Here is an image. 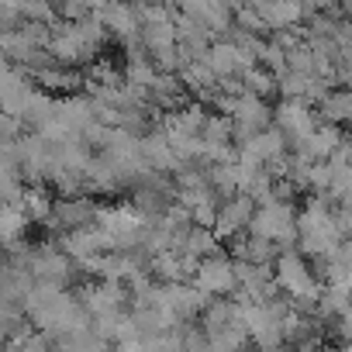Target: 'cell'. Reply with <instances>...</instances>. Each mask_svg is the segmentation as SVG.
<instances>
[{
	"label": "cell",
	"instance_id": "cell-1",
	"mask_svg": "<svg viewBox=\"0 0 352 352\" xmlns=\"http://www.w3.org/2000/svg\"><path fill=\"white\" fill-rule=\"evenodd\" d=\"M297 242H300V249H307L318 259H328L345 242L342 232H338V225H335V211H331V204H328L324 194L321 197H311L307 208L297 214Z\"/></svg>",
	"mask_w": 352,
	"mask_h": 352
},
{
	"label": "cell",
	"instance_id": "cell-2",
	"mask_svg": "<svg viewBox=\"0 0 352 352\" xmlns=\"http://www.w3.org/2000/svg\"><path fill=\"white\" fill-rule=\"evenodd\" d=\"M249 232L256 239H266L280 249H290L297 242V214L290 208V201H270V204H259L252 221H249Z\"/></svg>",
	"mask_w": 352,
	"mask_h": 352
},
{
	"label": "cell",
	"instance_id": "cell-3",
	"mask_svg": "<svg viewBox=\"0 0 352 352\" xmlns=\"http://www.w3.org/2000/svg\"><path fill=\"white\" fill-rule=\"evenodd\" d=\"M228 118L235 121V135H239L242 142H249V138H256L259 131L270 128L273 111L266 107V100H259V97H252V94H242V97H232Z\"/></svg>",
	"mask_w": 352,
	"mask_h": 352
},
{
	"label": "cell",
	"instance_id": "cell-4",
	"mask_svg": "<svg viewBox=\"0 0 352 352\" xmlns=\"http://www.w3.org/2000/svg\"><path fill=\"white\" fill-rule=\"evenodd\" d=\"M194 287H197L204 297H221V294L239 290L235 263H232L228 256H211V259L197 263V270H194Z\"/></svg>",
	"mask_w": 352,
	"mask_h": 352
},
{
	"label": "cell",
	"instance_id": "cell-5",
	"mask_svg": "<svg viewBox=\"0 0 352 352\" xmlns=\"http://www.w3.org/2000/svg\"><path fill=\"white\" fill-rule=\"evenodd\" d=\"M273 124H276V131H283V138L287 142H304L314 128H318V121H314V111L304 104V100H283L276 111H273Z\"/></svg>",
	"mask_w": 352,
	"mask_h": 352
},
{
	"label": "cell",
	"instance_id": "cell-6",
	"mask_svg": "<svg viewBox=\"0 0 352 352\" xmlns=\"http://www.w3.org/2000/svg\"><path fill=\"white\" fill-rule=\"evenodd\" d=\"M252 214H256V204H252L245 194H235V197H228V201L218 208V218H214V228H211V232L218 235V242H221V239H235L239 232L249 228Z\"/></svg>",
	"mask_w": 352,
	"mask_h": 352
},
{
	"label": "cell",
	"instance_id": "cell-7",
	"mask_svg": "<svg viewBox=\"0 0 352 352\" xmlns=\"http://www.w3.org/2000/svg\"><path fill=\"white\" fill-rule=\"evenodd\" d=\"M208 66H211V73L218 80H235V76L249 73L256 66V59H249L235 42H214L208 49Z\"/></svg>",
	"mask_w": 352,
	"mask_h": 352
},
{
	"label": "cell",
	"instance_id": "cell-8",
	"mask_svg": "<svg viewBox=\"0 0 352 352\" xmlns=\"http://www.w3.org/2000/svg\"><path fill=\"white\" fill-rule=\"evenodd\" d=\"M124 287L121 283H97V287H87L83 290V311L90 314V318H97V321H104V318H118L121 314V307H124Z\"/></svg>",
	"mask_w": 352,
	"mask_h": 352
},
{
	"label": "cell",
	"instance_id": "cell-9",
	"mask_svg": "<svg viewBox=\"0 0 352 352\" xmlns=\"http://www.w3.org/2000/svg\"><path fill=\"white\" fill-rule=\"evenodd\" d=\"M338 145H342V131H338L335 124H324V121H321L304 142H297V155L314 166V162H328Z\"/></svg>",
	"mask_w": 352,
	"mask_h": 352
},
{
	"label": "cell",
	"instance_id": "cell-10",
	"mask_svg": "<svg viewBox=\"0 0 352 352\" xmlns=\"http://www.w3.org/2000/svg\"><path fill=\"white\" fill-rule=\"evenodd\" d=\"M252 11L263 18L266 28H273V32H290V28L300 25V18H311L318 8H304V4L280 0V4H252Z\"/></svg>",
	"mask_w": 352,
	"mask_h": 352
},
{
	"label": "cell",
	"instance_id": "cell-11",
	"mask_svg": "<svg viewBox=\"0 0 352 352\" xmlns=\"http://www.w3.org/2000/svg\"><path fill=\"white\" fill-rule=\"evenodd\" d=\"M180 14H187V18H194L204 32H228L232 25H235V8H228V4H211V0H204V4H184L180 8Z\"/></svg>",
	"mask_w": 352,
	"mask_h": 352
},
{
	"label": "cell",
	"instance_id": "cell-12",
	"mask_svg": "<svg viewBox=\"0 0 352 352\" xmlns=\"http://www.w3.org/2000/svg\"><path fill=\"white\" fill-rule=\"evenodd\" d=\"M100 14V21H104V28H111L118 38H124V42H135V38H142V21H138V11L135 8H100L97 11Z\"/></svg>",
	"mask_w": 352,
	"mask_h": 352
},
{
	"label": "cell",
	"instance_id": "cell-13",
	"mask_svg": "<svg viewBox=\"0 0 352 352\" xmlns=\"http://www.w3.org/2000/svg\"><path fill=\"white\" fill-rule=\"evenodd\" d=\"M194 270H197V263H190L184 252H159V256H152V273H155L166 287L184 283V276L194 273Z\"/></svg>",
	"mask_w": 352,
	"mask_h": 352
},
{
	"label": "cell",
	"instance_id": "cell-14",
	"mask_svg": "<svg viewBox=\"0 0 352 352\" xmlns=\"http://www.w3.org/2000/svg\"><path fill=\"white\" fill-rule=\"evenodd\" d=\"M218 235L211 232V228H190V235L184 239V245H180V252L190 259V263H204V259H211V256H221L218 252Z\"/></svg>",
	"mask_w": 352,
	"mask_h": 352
},
{
	"label": "cell",
	"instance_id": "cell-15",
	"mask_svg": "<svg viewBox=\"0 0 352 352\" xmlns=\"http://www.w3.org/2000/svg\"><path fill=\"white\" fill-rule=\"evenodd\" d=\"M276 245L273 242H266V239H256V235H249V239H242L239 245H235V259L239 263H252V266H270V263H276Z\"/></svg>",
	"mask_w": 352,
	"mask_h": 352
},
{
	"label": "cell",
	"instance_id": "cell-16",
	"mask_svg": "<svg viewBox=\"0 0 352 352\" xmlns=\"http://www.w3.org/2000/svg\"><path fill=\"white\" fill-rule=\"evenodd\" d=\"M318 114L324 118V124H335V128H338V121H352V94H349V90L328 94V97L318 104Z\"/></svg>",
	"mask_w": 352,
	"mask_h": 352
},
{
	"label": "cell",
	"instance_id": "cell-17",
	"mask_svg": "<svg viewBox=\"0 0 352 352\" xmlns=\"http://www.w3.org/2000/svg\"><path fill=\"white\" fill-rule=\"evenodd\" d=\"M232 135H235V121H232V118H225V114H208V124H204V131H201L204 148H221V145L232 142Z\"/></svg>",
	"mask_w": 352,
	"mask_h": 352
},
{
	"label": "cell",
	"instance_id": "cell-18",
	"mask_svg": "<svg viewBox=\"0 0 352 352\" xmlns=\"http://www.w3.org/2000/svg\"><path fill=\"white\" fill-rule=\"evenodd\" d=\"M208 187L218 194L235 197L239 194V162H225V166H211L208 169Z\"/></svg>",
	"mask_w": 352,
	"mask_h": 352
},
{
	"label": "cell",
	"instance_id": "cell-19",
	"mask_svg": "<svg viewBox=\"0 0 352 352\" xmlns=\"http://www.w3.org/2000/svg\"><path fill=\"white\" fill-rule=\"evenodd\" d=\"M228 324H235V304L232 300H211L204 307V331L211 335V331H221Z\"/></svg>",
	"mask_w": 352,
	"mask_h": 352
},
{
	"label": "cell",
	"instance_id": "cell-20",
	"mask_svg": "<svg viewBox=\"0 0 352 352\" xmlns=\"http://www.w3.org/2000/svg\"><path fill=\"white\" fill-rule=\"evenodd\" d=\"M242 87H245V94H252V97H270V94H276V76L273 73H266L263 66H252L249 73H242Z\"/></svg>",
	"mask_w": 352,
	"mask_h": 352
},
{
	"label": "cell",
	"instance_id": "cell-21",
	"mask_svg": "<svg viewBox=\"0 0 352 352\" xmlns=\"http://www.w3.org/2000/svg\"><path fill=\"white\" fill-rule=\"evenodd\" d=\"M25 211L11 208V204H0V242H18V235L25 232Z\"/></svg>",
	"mask_w": 352,
	"mask_h": 352
},
{
	"label": "cell",
	"instance_id": "cell-22",
	"mask_svg": "<svg viewBox=\"0 0 352 352\" xmlns=\"http://www.w3.org/2000/svg\"><path fill=\"white\" fill-rule=\"evenodd\" d=\"M148 97L152 100H159V104H166V107H173V104H180V97H184V87L176 83V76H155V83H152V90H148Z\"/></svg>",
	"mask_w": 352,
	"mask_h": 352
},
{
	"label": "cell",
	"instance_id": "cell-23",
	"mask_svg": "<svg viewBox=\"0 0 352 352\" xmlns=\"http://www.w3.org/2000/svg\"><path fill=\"white\" fill-rule=\"evenodd\" d=\"M21 211H25V218H38V221H45V218H52L56 204L49 201L45 190H28L25 201H21Z\"/></svg>",
	"mask_w": 352,
	"mask_h": 352
},
{
	"label": "cell",
	"instance_id": "cell-24",
	"mask_svg": "<svg viewBox=\"0 0 352 352\" xmlns=\"http://www.w3.org/2000/svg\"><path fill=\"white\" fill-rule=\"evenodd\" d=\"M328 184H331V166L328 162H314L311 166V190L314 194H328Z\"/></svg>",
	"mask_w": 352,
	"mask_h": 352
},
{
	"label": "cell",
	"instance_id": "cell-25",
	"mask_svg": "<svg viewBox=\"0 0 352 352\" xmlns=\"http://www.w3.org/2000/svg\"><path fill=\"white\" fill-rule=\"evenodd\" d=\"M335 225H338L342 239H352V201H345V204L335 208Z\"/></svg>",
	"mask_w": 352,
	"mask_h": 352
},
{
	"label": "cell",
	"instance_id": "cell-26",
	"mask_svg": "<svg viewBox=\"0 0 352 352\" xmlns=\"http://www.w3.org/2000/svg\"><path fill=\"white\" fill-rule=\"evenodd\" d=\"M338 328H342V335H345V338L352 342V307H349V311L342 314V321H338Z\"/></svg>",
	"mask_w": 352,
	"mask_h": 352
},
{
	"label": "cell",
	"instance_id": "cell-27",
	"mask_svg": "<svg viewBox=\"0 0 352 352\" xmlns=\"http://www.w3.org/2000/svg\"><path fill=\"white\" fill-rule=\"evenodd\" d=\"M338 352H352V342H349V345H345V349H338Z\"/></svg>",
	"mask_w": 352,
	"mask_h": 352
}]
</instances>
